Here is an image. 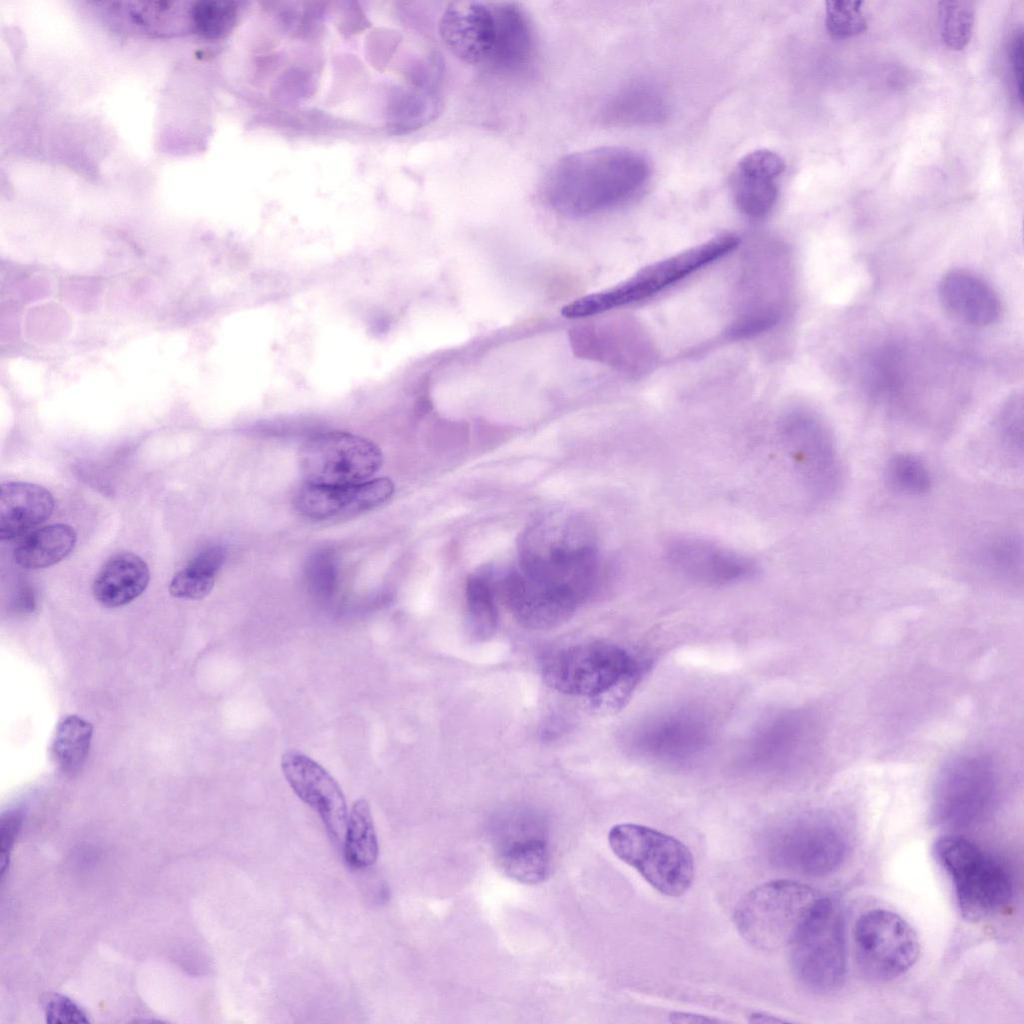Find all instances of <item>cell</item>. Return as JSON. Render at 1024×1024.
<instances>
[{
    "label": "cell",
    "instance_id": "6da1fadb",
    "mask_svg": "<svg viewBox=\"0 0 1024 1024\" xmlns=\"http://www.w3.org/2000/svg\"><path fill=\"white\" fill-rule=\"evenodd\" d=\"M650 175L648 160L626 147L603 146L559 159L545 179L544 194L554 210L585 217L635 195Z\"/></svg>",
    "mask_w": 1024,
    "mask_h": 1024
},
{
    "label": "cell",
    "instance_id": "7a4b0ae2",
    "mask_svg": "<svg viewBox=\"0 0 1024 1024\" xmlns=\"http://www.w3.org/2000/svg\"><path fill=\"white\" fill-rule=\"evenodd\" d=\"M644 670L643 659L633 652L599 641L566 647L542 660L547 685L561 693L587 698L601 713L623 707Z\"/></svg>",
    "mask_w": 1024,
    "mask_h": 1024
},
{
    "label": "cell",
    "instance_id": "3957f363",
    "mask_svg": "<svg viewBox=\"0 0 1024 1024\" xmlns=\"http://www.w3.org/2000/svg\"><path fill=\"white\" fill-rule=\"evenodd\" d=\"M519 574L541 586L583 600L598 574V554L578 518L553 517L533 526L520 551Z\"/></svg>",
    "mask_w": 1024,
    "mask_h": 1024
},
{
    "label": "cell",
    "instance_id": "277c9868",
    "mask_svg": "<svg viewBox=\"0 0 1024 1024\" xmlns=\"http://www.w3.org/2000/svg\"><path fill=\"white\" fill-rule=\"evenodd\" d=\"M934 853L953 884L963 917L983 920L1008 907L1013 898V879L997 857L955 834L938 838Z\"/></svg>",
    "mask_w": 1024,
    "mask_h": 1024
},
{
    "label": "cell",
    "instance_id": "5b68a950",
    "mask_svg": "<svg viewBox=\"0 0 1024 1024\" xmlns=\"http://www.w3.org/2000/svg\"><path fill=\"white\" fill-rule=\"evenodd\" d=\"M739 238L731 233L716 236L665 259L651 263L615 286L565 305L561 314L582 319L645 300L734 250Z\"/></svg>",
    "mask_w": 1024,
    "mask_h": 1024
},
{
    "label": "cell",
    "instance_id": "8992f818",
    "mask_svg": "<svg viewBox=\"0 0 1024 1024\" xmlns=\"http://www.w3.org/2000/svg\"><path fill=\"white\" fill-rule=\"evenodd\" d=\"M821 894L790 880L763 883L737 903L734 925L742 938L759 950L788 947Z\"/></svg>",
    "mask_w": 1024,
    "mask_h": 1024
},
{
    "label": "cell",
    "instance_id": "52a82bcc",
    "mask_svg": "<svg viewBox=\"0 0 1024 1024\" xmlns=\"http://www.w3.org/2000/svg\"><path fill=\"white\" fill-rule=\"evenodd\" d=\"M798 980L812 991L838 990L847 971L845 921L840 904L821 895L788 946Z\"/></svg>",
    "mask_w": 1024,
    "mask_h": 1024
},
{
    "label": "cell",
    "instance_id": "ba28073f",
    "mask_svg": "<svg viewBox=\"0 0 1024 1024\" xmlns=\"http://www.w3.org/2000/svg\"><path fill=\"white\" fill-rule=\"evenodd\" d=\"M760 848L774 867L805 876H825L844 862L848 838L843 828L827 817L808 815L767 829Z\"/></svg>",
    "mask_w": 1024,
    "mask_h": 1024
},
{
    "label": "cell",
    "instance_id": "9c48e42d",
    "mask_svg": "<svg viewBox=\"0 0 1024 1024\" xmlns=\"http://www.w3.org/2000/svg\"><path fill=\"white\" fill-rule=\"evenodd\" d=\"M613 853L659 893L679 897L692 885L694 858L677 838L654 828L621 823L608 833Z\"/></svg>",
    "mask_w": 1024,
    "mask_h": 1024
},
{
    "label": "cell",
    "instance_id": "30bf717a",
    "mask_svg": "<svg viewBox=\"0 0 1024 1024\" xmlns=\"http://www.w3.org/2000/svg\"><path fill=\"white\" fill-rule=\"evenodd\" d=\"M932 814L947 828H967L982 821L996 796V775L991 761L975 753L949 761L940 771L932 795Z\"/></svg>",
    "mask_w": 1024,
    "mask_h": 1024
},
{
    "label": "cell",
    "instance_id": "8fae6325",
    "mask_svg": "<svg viewBox=\"0 0 1024 1024\" xmlns=\"http://www.w3.org/2000/svg\"><path fill=\"white\" fill-rule=\"evenodd\" d=\"M783 445L808 495L826 501L836 495L842 469L832 434L823 420L807 409L787 413L780 426Z\"/></svg>",
    "mask_w": 1024,
    "mask_h": 1024
},
{
    "label": "cell",
    "instance_id": "7c38bea8",
    "mask_svg": "<svg viewBox=\"0 0 1024 1024\" xmlns=\"http://www.w3.org/2000/svg\"><path fill=\"white\" fill-rule=\"evenodd\" d=\"M857 964L877 982L894 980L909 971L919 955V941L912 926L897 913L874 908L861 914L853 929Z\"/></svg>",
    "mask_w": 1024,
    "mask_h": 1024
},
{
    "label": "cell",
    "instance_id": "4fadbf2b",
    "mask_svg": "<svg viewBox=\"0 0 1024 1024\" xmlns=\"http://www.w3.org/2000/svg\"><path fill=\"white\" fill-rule=\"evenodd\" d=\"M382 465L373 442L346 432L314 436L302 448L300 468L307 483L344 486L367 481Z\"/></svg>",
    "mask_w": 1024,
    "mask_h": 1024
},
{
    "label": "cell",
    "instance_id": "5bb4252c",
    "mask_svg": "<svg viewBox=\"0 0 1024 1024\" xmlns=\"http://www.w3.org/2000/svg\"><path fill=\"white\" fill-rule=\"evenodd\" d=\"M496 862L513 880L524 884L544 881L551 865L548 828L543 817L527 809L500 815L493 824Z\"/></svg>",
    "mask_w": 1024,
    "mask_h": 1024
},
{
    "label": "cell",
    "instance_id": "9a60e30c",
    "mask_svg": "<svg viewBox=\"0 0 1024 1024\" xmlns=\"http://www.w3.org/2000/svg\"><path fill=\"white\" fill-rule=\"evenodd\" d=\"M664 552L676 572L705 585L738 584L754 578L760 569L748 555L696 537L675 538Z\"/></svg>",
    "mask_w": 1024,
    "mask_h": 1024
},
{
    "label": "cell",
    "instance_id": "2e32d148",
    "mask_svg": "<svg viewBox=\"0 0 1024 1024\" xmlns=\"http://www.w3.org/2000/svg\"><path fill=\"white\" fill-rule=\"evenodd\" d=\"M281 769L297 797L318 814L331 841L343 843L349 813L334 777L311 757L292 749L283 753Z\"/></svg>",
    "mask_w": 1024,
    "mask_h": 1024
},
{
    "label": "cell",
    "instance_id": "e0dca14e",
    "mask_svg": "<svg viewBox=\"0 0 1024 1024\" xmlns=\"http://www.w3.org/2000/svg\"><path fill=\"white\" fill-rule=\"evenodd\" d=\"M439 33L445 46L461 61L489 66L497 40L494 3H450L440 19Z\"/></svg>",
    "mask_w": 1024,
    "mask_h": 1024
},
{
    "label": "cell",
    "instance_id": "ac0fdd59",
    "mask_svg": "<svg viewBox=\"0 0 1024 1024\" xmlns=\"http://www.w3.org/2000/svg\"><path fill=\"white\" fill-rule=\"evenodd\" d=\"M393 492L394 484L388 478L344 486L306 483L296 496L295 504L304 516L327 520L373 509L388 501Z\"/></svg>",
    "mask_w": 1024,
    "mask_h": 1024
},
{
    "label": "cell",
    "instance_id": "d6986e66",
    "mask_svg": "<svg viewBox=\"0 0 1024 1024\" xmlns=\"http://www.w3.org/2000/svg\"><path fill=\"white\" fill-rule=\"evenodd\" d=\"M784 170V160L771 150H755L741 158L731 177L732 195L739 211L752 219L765 217L777 200V179Z\"/></svg>",
    "mask_w": 1024,
    "mask_h": 1024
},
{
    "label": "cell",
    "instance_id": "ffe728a7",
    "mask_svg": "<svg viewBox=\"0 0 1024 1024\" xmlns=\"http://www.w3.org/2000/svg\"><path fill=\"white\" fill-rule=\"evenodd\" d=\"M939 301L955 320L966 325L986 327L1001 315V302L992 287L965 270H953L943 276L938 287Z\"/></svg>",
    "mask_w": 1024,
    "mask_h": 1024
},
{
    "label": "cell",
    "instance_id": "44dd1931",
    "mask_svg": "<svg viewBox=\"0 0 1024 1024\" xmlns=\"http://www.w3.org/2000/svg\"><path fill=\"white\" fill-rule=\"evenodd\" d=\"M497 40L488 67L499 72H519L531 62L535 38L529 17L515 2H493Z\"/></svg>",
    "mask_w": 1024,
    "mask_h": 1024
},
{
    "label": "cell",
    "instance_id": "7402d4cb",
    "mask_svg": "<svg viewBox=\"0 0 1024 1024\" xmlns=\"http://www.w3.org/2000/svg\"><path fill=\"white\" fill-rule=\"evenodd\" d=\"M54 509V498L46 488L28 482L11 481L1 485L0 538L13 539L47 520Z\"/></svg>",
    "mask_w": 1024,
    "mask_h": 1024
},
{
    "label": "cell",
    "instance_id": "603a6c76",
    "mask_svg": "<svg viewBox=\"0 0 1024 1024\" xmlns=\"http://www.w3.org/2000/svg\"><path fill=\"white\" fill-rule=\"evenodd\" d=\"M150 572L147 563L132 552L110 557L93 582L94 598L102 606L116 608L139 597L147 588Z\"/></svg>",
    "mask_w": 1024,
    "mask_h": 1024
},
{
    "label": "cell",
    "instance_id": "cb8c5ba5",
    "mask_svg": "<svg viewBox=\"0 0 1024 1024\" xmlns=\"http://www.w3.org/2000/svg\"><path fill=\"white\" fill-rule=\"evenodd\" d=\"M667 103L662 94L647 84H631L612 96L602 111V119L613 125L653 124L666 117Z\"/></svg>",
    "mask_w": 1024,
    "mask_h": 1024
},
{
    "label": "cell",
    "instance_id": "d4e9b609",
    "mask_svg": "<svg viewBox=\"0 0 1024 1024\" xmlns=\"http://www.w3.org/2000/svg\"><path fill=\"white\" fill-rule=\"evenodd\" d=\"M77 535L63 523L39 528L27 536L13 552L14 562L24 569H41L64 559L74 548Z\"/></svg>",
    "mask_w": 1024,
    "mask_h": 1024
},
{
    "label": "cell",
    "instance_id": "484cf974",
    "mask_svg": "<svg viewBox=\"0 0 1024 1024\" xmlns=\"http://www.w3.org/2000/svg\"><path fill=\"white\" fill-rule=\"evenodd\" d=\"M112 8L116 14L126 16L129 25L141 32L169 35L191 30L190 6L177 2L119 3Z\"/></svg>",
    "mask_w": 1024,
    "mask_h": 1024
},
{
    "label": "cell",
    "instance_id": "4316f807",
    "mask_svg": "<svg viewBox=\"0 0 1024 1024\" xmlns=\"http://www.w3.org/2000/svg\"><path fill=\"white\" fill-rule=\"evenodd\" d=\"M378 854L379 844L370 804L360 798L353 803L348 814L343 839L344 859L353 869H365L376 862Z\"/></svg>",
    "mask_w": 1024,
    "mask_h": 1024
},
{
    "label": "cell",
    "instance_id": "83f0119b",
    "mask_svg": "<svg viewBox=\"0 0 1024 1024\" xmlns=\"http://www.w3.org/2000/svg\"><path fill=\"white\" fill-rule=\"evenodd\" d=\"M225 560L221 546H211L198 553L170 581L169 592L180 599L198 600L207 596Z\"/></svg>",
    "mask_w": 1024,
    "mask_h": 1024
},
{
    "label": "cell",
    "instance_id": "f1b7e54d",
    "mask_svg": "<svg viewBox=\"0 0 1024 1024\" xmlns=\"http://www.w3.org/2000/svg\"><path fill=\"white\" fill-rule=\"evenodd\" d=\"M93 728L77 715L65 717L57 726L52 754L59 768L68 775L78 773L89 754Z\"/></svg>",
    "mask_w": 1024,
    "mask_h": 1024
},
{
    "label": "cell",
    "instance_id": "f546056e",
    "mask_svg": "<svg viewBox=\"0 0 1024 1024\" xmlns=\"http://www.w3.org/2000/svg\"><path fill=\"white\" fill-rule=\"evenodd\" d=\"M465 594L469 633L476 640H485L494 633L498 621L493 590L486 579L471 576Z\"/></svg>",
    "mask_w": 1024,
    "mask_h": 1024
},
{
    "label": "cell",
    "instance_id": "4dcf8cb0",
    "mask_svg": "<svg viewBox=\"0 0 1024 1024\" xmlns=\"http://www.w3.org/2000/svg\"><path fill=\"white\" fill-rule=\"evenodd\" d=\"M885 481L889 488L900 494L917 496L931 486V476L925 463L917 456L901 453L893 456L885 467Z\"/></svg>",
    "mask_w": 1024,
    "mask_h": 1024
},
{
    "label": "cell",
    "instance_id": "1f68e13d",
    "mask_svg": "<svg viewBox=\"0 0 1024 1024\" xmlns=\"http://www.w3.org/2000/svg\"><path fill=\"white\" fill-rule=\"evenodd\" d=\"M237 14V6L233 2H195L190 7L191 30L205 38H222L233 29Z\"/></svg>",
    "mask_w": 1024,
    "mask_h": 1024
},
{
    "label": "cell",
    "instance_id": "d6a6232c",
    "mask_svg": "<svg viewBox=\"0 0 1024 1024\" xmlns=\"http://www.w3.org/2000/svg\"><path fill=\"white\" fill-rule=\"evenodd\" d=\"M940 35L947 47L962 50L969 43L974 23V6L970 1L939 2Z\"/></svg>",
    "mask_w": 1024,
    "mask_h": 1024
},
{
    "label": "cell",
    "instance_id": "836d02e7",
    "mask_svg": "<svg viewBox=\"0 0 1024 1024\" xmlns=\"http://www.w3.org/2000/svg\"><path fill=\"white\" fill-rule=\"evenodd\" d=\"M825 4V26L833 37H852L866 31L867 20L862 11V1L829 0Z\"/></svg>",
    "mask_w": 1024,
    "mask_h": 1024
},
{
    "label": "cell",
    "instance_id": "e575fe53",
    "mask_svg": "<svg viewBox=\"0 0 1024 1024\" xmlns=\"http://www.w3.org/2000/svg\"><path fill=\"white\" fill-rule=\"evenodd\" d=\"M1022 541L1016 535L995 539L986 551L989 568L1006 580L1022 579Z\"/></svg>",
    "mask_w": 1024,
    "mask_h": 1024
},
{
    "label": "cell",
    "instance_id": "d590c367",
    "mask_svg": "<svg viewBox=\"0 0 1024 1024\" xmlns=\"http://www.w3.org/2000/svg\"><path fill=\"white\" fill-rule=\"evenodd\" d=\"M997 428L1006 448L1014 455H1022L1023 444V398L1021 394L1010 397L1002 407Z\"/></svg>",
    "mask_w": 1024,
    "mask_h": 1024
},
{
    "label": "cell",
    "instance_id": "8d00e7d4",
    "mask_svg": "<svg viewBox=\"0 0 1024 1024\" xmlns=\"http://www.w3.org/2000/svg\"><path fill=\"white\" fill-rule=\"evenodd\" d=\"M44 1017L47 1023H89L86 1012L73 999L62 994H50L43 1000Z\"/></svg>",
    "mask_w": 1024,
    "mask_h": 1024
},
{
    "label": "cell",
    "instance_id": "74e56055",
    "mask_svg": "<svg viewBox=\"0 0 1024 1024\" xmlns=\"http://www.w3.org/2000/svg\"><path fill=\"white\" fill-rule=\"evenodd\" d=\"M23 815L19 809L6 811L0 821V869L1 876L9 865L10 853L22 825Z\"/></svg>",
    "mask_w": 1024,
    "mask_h": 1024
},
{
    "label": "cell",
    "instance_id": "f35d334b",
    "mask_svg": "<svg viewBox=\"0 0 1024 1024\" xmlns=\"http://www.w3.org/2000/svg\"><path fill=\"white\" fill-rule=\"evenodd\" d=\"M311 579L320 585L331 586L336 577L333 558L328 554H319L309 567Z\"/></svg>",
    "mask_w": 1024,
    "mask_h": 1024
},
{
    "label": "cell",
    "instance_id": "ab89813d",
    "mask_svg": "<svg viewBox=\"0 0 1024 1024\" xmlns=\"http://www.w3.org/2000/svg\"><path fill=\"white\" fill-rule=\"evenodd\" d=\"M1022 33L1020 32L1012 42L1011 46V63L1013 76L1015 80V86L1018 92L1020 102L1023 99V44H1022Z\"/></svg>",
    "mask_w": 1024,
    "mask_h": 1024
},
{
    "label": "cell",
    "instance_id": "60d3db41",
    "mask_svg": "<svg viewBox=\"0 0 1024 1024\" xmlns=\"http://www.w3.org/2000/svg\"><path fill=\"white\" fill-rule=\"evenodd\" d=\"M669 1021L672 1023H721L723 1020L691 1012L675 1011L670 1013Z\"/></svg>",
    "mask_w": 1024,
    "mask_h": 1024
},
{
    "label": "cell",
    "instance_id": "b9f144b4",
    "mask_svg": "<svg viewBox=\"0 0 1024 1024\" xmlns=\"http://www.w3.org/2000/svg\"><path fill=\"white\" fill-rule=\"evenodd\" d=\"M749 1022L752 1023H779L784 1022L776 1016L769 1015L763 1012H756L750 1015Z\"/></svg>",
    "mask_w": 1024,
    "mask_h": 1024
}]
</instances>
